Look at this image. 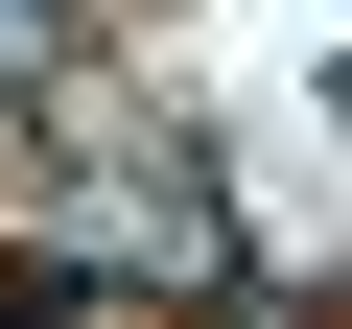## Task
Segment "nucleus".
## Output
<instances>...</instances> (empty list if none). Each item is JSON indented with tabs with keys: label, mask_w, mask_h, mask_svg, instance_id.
<instances>
[{
	"label": "nucleus",
	"mask_w": 352,
	"mask_h": 329,
	"mask_svg": "<svg viewBox=\"0 0 352 329\" xmlns=\"http://www.w3.org/2000/svg\"><path fill=\"white\" fill-rule=\"evenodd\" d=\"M47 24H71V0H0V71H47Z\"/></svg>",
	"instance_id": "f257e3e1"
}]
</instances>
